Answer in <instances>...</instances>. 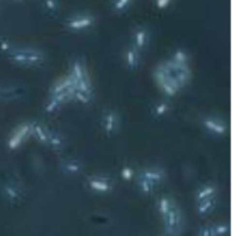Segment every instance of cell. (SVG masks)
I'll return each instance as SVG.
<instances>
[{
  "instance_id": "cell-27",
  "label": "cell",
  "mask_w": 248,
  "mask_h": 236,
  "mask_svg": "<svg viewBox=\"0 0 248 236\" xmlns=\"http://www.w3.org/2000/svg\"><path fill=\"white\" fill-rule=\"evenodd\" d=\"M44 7L50 14H57L58 9H60V2L58 0H44L43 1Z\"/></svg>"
},
{
  "instance_id": "cell-23",
  "label": "cell",
  "mask_w": 248,
  "mask_h": 236,
  "mask_svg": "<svg viewBox=\"0 0 248 236\" xmlns=\"http://www.w3.org/2000/svg\"><path fill=\"white\" fill-rule=\"evenodd\" d=\"M137 187L143 195H152L155 191V189H156V186H155V184L147 181V179L140 178V177H138L137 179Z\"/></svg>"
},
{
  "instance_id": "cell-4",
  "label": "cell",
  "mask_w": 248,
  "mask_h": 236,
  "mask_svg": "<svg viewBox=\"0 0 248 236\" xmlns=\"http://www.w3.org/2000/svg\"><path fill=\"white\" fill-rule=\"evenodd\" d=\"M165 236H179L183 232L184 220L178 205H174L169 213L162 218Z\"/></svg>"
},
{
  "instance_id": "cell-19",
  "label": "cell",
  "mask_w": 248,
  "mask_h": 236,
  "mask_svg": "<svg viewBox=\"0 0 248 236\" xmlns=\"http://www.w3.org/2000/svg\"><path fill=\"white\" fill-rule=\"evenodd\" d=\"M73 101L87 106V104H90L93 101V90L75 89L74 94H73Z\"/></svg>"
},
{
  "instance_id": "cell-18",
  "label": "cell",
  "mask_w": 248,
  "mask_h": 236,
  "mask_svg": "<svg viewBox=\"0 0 248 236\" xmlns=\"http://www.w3.org/2000/svg\"><path fill=\"white\" fill-rule=\"evenodd\" d=\"M50 133L51 130L46 125H44L41 123H33V133H31V137L35 138L40 144L45 145L47 143Z\"/></svg>"
},
{
  "instance_id": "cell-2",
  "label": "cell",
  "mask_w": 248,
  "mask_h": 236,
  "mask_svg": "<svg viewBox=\"0 0 248 236\" xmlns=\"http://www.w3.org/2000/svg\"><path fill=\"white\" fill-rule=\"evenodd\" d=\"M9 61L21 67H36L45 60L43 52L35 48H12L6 53Z\"/></svg>"
},
{
  "instance_id": "cell-28",
  "label": "cell",
  "mask_w": 248,
  "mask_h": 236,
  "mask_svg": "<svg viewBox=\"0 0 248 236\" xmlns=\"http://www.w3.org/2000/svg\"><path fill=\"white\" fill-rule=\"evenodd\" d=\"M135 169L132 166H124L120 171V176L121 178L124 179L125 182H130L132 181L133 177H135Z\"/></svg>"
},
{
  "instance_id": "cell-13",
  "label": "cell",
  "mask_w": 248,
  "mask_h": 236,
  "mask_svg": "<svg viewBox=\"0 0 248 236\" xmlns=\"http://www.w3.org/2000/svg\"><path fill=\"white\" fill-rule=\"evenodd\" d=\"M126 67L130 70H136L140 64V51L137 50L135 46L128 45L125 50L124 55Z\"/></svg>"
},
{
  "instance_id": "cell-8",
  "label": "cell",
  "mask_w": 248,
  "mask_h": 236,
  "mask_svg": "<svg viewBox=\"0 0 248 236\" xmlns=\"http://www.w3.org/2000/svg\"><path fill=\"white\" fill-rule=\"evenodd\" d=\"M87 187L97 194H108L114 189V181L106 174H94L87 179Z\"/></svg>"
},
{
  "instance_id": "cell-22",
  "label": "cell",
  "mask_w": 248,
  "mask_h": 236,
  "mask_svg": "<svg viewBox=\"0 0 248 236\" xmlns=\"http://www.w3.org/2000/svg\"><path fill=\"white\" fill-rule=\"evenodd\" d=\"M46 145L53 150H61L64 148V138H63V136L61 133L51 130L50 137H48Z\"/></svg>"
},
{
  "instance_id": "cell-31",
  "label": "cell",
  "mask_w": 248,
  "mask_h": 236,
  "mask_svg": "<svg viewBox=\"0 0 248 236\" xmlns=\"http://www.w3.org/2000/svg\"><path fill=\"white\" fill-rule=\"evenodd\" d=\"M172 0H155V4L159 10H165L171 5Z\"/></svg>"
},
{
  "instance_id": "cell-10",
  "label": "cell",
  "mask_w": 248,
  "mask_h": 236,
  "mask_svg": "<svg viewBox=\"0 0 248 236\" xmlns=\"http://www.w3.org/2000/svg\"><path fill=\"white\" fill-rule=\"evenodd\" d=\"M69 75L73 79V81L75 84H79V82L86 81V80H90L89 72L86 69V65H85V62L81 60V58H74L70 63L69 68Z\"/></svg>"
},
{
  "instance_id": "cell-29",
  "label": "cell",
  "mask_w": 248,
  "mask_h": 236,
  "mask_svg": "<svg viewBox=\"0 0 248 236\" xmlns=\"http://www.w3.org/2000/svg\"><path fill=\"white\" fill-rule=\"evenodd\" d=\"M198 236H213L212 227L211 225H205V227L200 228Z\"/></svg>"
},
{
  "instance_id": "cell-26",
  "label": "cell",
  "mask_w": 248,
  "mask_h": 236,
  "mask_svg": "<svg viewBox=\"0 0 248 236\" xmlns=\"http://www.w3.org/2000/svg\"><path fill=\"white\" fill-rule=\"evenodd\" d=\"M211 227H212L213 236H227L230 229L227 223H219V224L211 225Z\"/></svg>"
},
{
  "instance_id": "cell-9",
  "label": "cell",
  "mask_w": 248,
  "mask_h": 236,
  "mask_svg": "<svg viewBox=\"0 0 248 236\" xmlns=\"http://www.w3.org/2000/svg\"><path fill=\"white\" fill-rule=\"evenodd\" d=\"M101 126L104 135H115L116 131L120 127V115H119L118 111H116L115 109H107V110L102 114Z\"/></svg>"
},
{
  "instance_id": "cell-3",
  "label": "cell",
  "mask_w": 248,
  "mask_h": 236,
  "mask_svg": "<svg viewBox=\"0 0 248 236\" xmlns=\"http://www.w3.org/2000/svg\"><path fill=\"white\" fill-rule=\"evenodd\" d=\"M75 90V82L73 81L72 78L69 75L60 78L55 84L51 86L50 92H48V97L56 99L60 102L62 106L69 103L73 101V94Z\"/></svg>"
},
{
  "instance_id": "cell-11",
  "label": "cell",
  "mask_w": 248,
  "mask_h": 236,
  "mask_svg": "<svg viewBox=\"0 0 248 236\" xmlns=\"http://www.w3.org/2000/svg\"><path fill=\"white\" fill-rule=\"evenodd\" d=\"M150 41V33L145 27H137L133 29L132 36H131V45L135 46L140 52L148 47Z\"/></svg>"
},
{
  "instance_id": "cell-24",
  "label": "cell",
  "mask_w": 248,
  "mask_h": 236,
  "mask_svg": "<svg viewBox=\"0 0 248 236\" xmlns=\"http://www.w3.org/2000/svg\"><path fill=\"white\" fill-rule=\"evenodd\" d=\"M173 63L179 65H189V55L186 50H182V48H178L173 52L172 57L170 58Z\"/></svg>"
},
{
  "instance_id": "cell-6",
  "label": "cell",
  "mask_w": 248,
  "mask_h": 236,
  "mask_svg": "<svg viewBox=\"0 0 248 236\" xmlns=\"http://www.w3.org/2000/svg\"><path fill=\"white\" fill-rule=\"evenodd\" d=\"M201 126L207 133L212 136H224L228 132V124L222 118L206 115L201 118Z\"/></svg>"
},
{
  "instance_id": "cell-17",
  "label": "cell",
  "mask_w": 248,
  "mask_h": 236,
  "mask_svg": "<svg viewBox=\"0 0 248 236\" xmlns=\"http://www.w3.org/2000/svg\"><path fill=\"white\" fill-rule=\"evenodd\" d=\"M172 107L165 99H159V101L154 102L150 107V111H152V115L156 119H162L165 116H167L171 111Z\"/></svg>"
},
{
  "instance_id": "cell-5",
  "label": "cell",
  "mask_w": 248,
  "mask_h": 236,
  "mask_svg": "<svg viewBox=\"0 0 248 236\" xmlns=\"http://www.w3.org/2000/svg\"><path fill=\"white\" fill-rule=\"evenodd\" d=\"M31 133H33V123L24 121L19 124L10 133V137L7 140V148L10 150L19 149L29 138H31Z\"/></svg>"
},
{
  "instance_id": "cell-12",
  "label": "cell",
  "mask_w": 248,
  "mask_h": 236,
  "mask_svg": "<svg viewBox=\"0 0 248 236\" xmlns=\"http://www.w3.org/2000/svg\"><path fill=\"white\" fill-rule=\"evenodd\" d=\"M138 177H140V178L143 179H147V181L152 182L153 184H155V186L157 187L160 183L164 182L166 173H165V171L161 167L148 166L144 167V169L138 173Z\"/></svg>"
},
{
  "instance_id": "cell-7",
  "label": "cell",
  "mask_w": 248,
  "mask_h": 236,
  "mask_svg": "<svg viewBox=\"0 0 248 236\" xmlns=\"http://www.w3.org/2000/svg\"><path fill=\"white\" fill-rule=\"evenodd\" d=\"M94 21V17L90 14H75L65 19L64 26L73 31H86L93 26Z\"/></svg>"
},
{
  "instance_id": "cell-21",
  "label": "cell",
  "mask_w": 248,
  "mask_h": 236,
  "mask_svg": "<svg viewBox=\"0 0 248 236\" xmlns=\"http://www.w3.org/2000/svg\"><path fill=\"white\" fill-rule=\"evenodd\" d=\"M176 205L173 199L171 196H161L159 200L156 201V208L159 215L161 216V218H164L167 213L171 211V208Z\"/></svg>"
},
{
  "instance_id": "cell-1",
  "label": "cell",
  "mask_w": 248,
  "mask_h": 236,
  "mask_svg": "<svg viewBox=\"0 0 248 236\" xmlns=\"http://www.w3.org/2000/svg\"><path fill=\"white\" fill-rule=\"evenodd\" d=\"M154 78L156 81L157 86L162 91V94H166L167 97H173L178 94L182 90L179 86L178 81H177L176 74H174L173 69L171 67L170 61H165V62L160 63L154 70Z\"/></svg>"
},
{
  "instance_id": "cell-25",
  "label": "cell",
  "mask_w": 248,
  "mask_h": 236,
  "mask_svg": "<svg viewBox=\"0 0 248 236\" xmlns=\"http://www.w3.org/2000/svg\"><path fill=\"white\" fill-rule=\"evenodd\" d=\"M133 0H113L111 2V10L116 14H124L127 11L132 5Z\"/></svg>"
},
{
  "instance_id": "cell-16",
  "label": "cell",
  "mask_w": 248,
  "mask_h": 236,
  "mask_svg": "<svg viewBox=\"0 0 248 236\" xmlns=\"http://www.w3.org/2000/svg\"><path fill=\"white\" fill-rule=\"evenodd\" d=\"M217 194H218V189L215 184H211V183L203 184V186H201L200 188L196 190L195 200L196 203H200V201L207 200V199L217 198Z\"/></svg>"
},
{
  "instance_id": "cell-30",
  "label": "cell",
  "mask_w": 248,
  "mask_h": 236,
  "mask_svg": "<svg viewBox=\"0 0 248 236\" xmlns=\"http://www.w3.org/2000/svg\"><path fill=\"white\" fill-rule=\"evenodd\" d=\"M12 48H14V47H12L11 44H10L9 41H6L5 39H0V50L7 53V52H10Z\"/></svg>"
},
{
  "instance_id": "cell-15",
  "label": "cell",
  "mask_w": 248,
  "mask_h": 236,
  "mask_svg": "<svg viewBox=\"0 0 248 236\" xmlns=\"http://www.w3.org/2000/svg\"><path fill=\"white\" fill-rule=\"evenodd\" d=\"M2 194H4L5 199L9 200L10 203H16L21 199L22 188L19 184L15 183V182H9L2 188Z\"/></svg>"
},
{
  "instance_id": "cell-14",
  "label": "cell",
  "mask_w": 248,
  "mask_h": 236,
  "mask_svg": "<svg viewBox=\"0 0 248 236\" xmlns=\"http://www.w3.org/2000/svg\"><path fill=\"white\" fill-rule=\"evenodd\" d=\"M61 170L68 176H79L84 171V164L78 159H65L61 164Z\"/></svg>"
},
{
  "instance_id": "cell-20",
  "label": "cell",
  "mask_w": 248,
  "mask_h": 236,
  "mask_svg": "<svg viewBox=\"0 0 248 236\" xmlns=\"http://www.w3.org/2000/svg\"><path fill=\"white\" fill-rule=\"evenodd\" d=\"M216 205H217V198L200 201V203H196V212H198L199 216H202V217L211 215L216 208Z\"/></svg>"
}]
</instances>
